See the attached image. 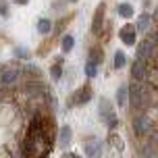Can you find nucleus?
Returning a JSON list of instances; mask_svg holds the SVG:
<instances>
[{
  "label": "nucleus",
  "instance_id": "obj_1",
  "mask_svg": "<svg viewBox=\"0 0 158 158\" xmlns=\"http://www.w3.org/2000/svg\"><path fill=\"white\" fill-rule=\"evenodd\" d=\"M56 137L58 129L52 114L42 110L33 112L21 142V158H48L54 150Z\"/></svg>",
  "mask_w": 158,
  "mask_h": 158
},
{
  "label": "nucleus",
  "instance_id": "obj_2",
  "mask_svg": "<svg viewBox=\"0 0 158 158\" xmlns=\"http://www.w3.org/2000/svg\"><path fill=\"white\" fill-rule=\"evenodd\" d=\"M133 135L135 139H139V137H150V133L154 131V127H152V121L146 114H133Z\"/></svg>",
  "mask_w": 158,
  "mask_h": 158
},
{
  "label": "nucleus",
  "instance_id": "obj_3",
  "mask_svg": "<svg viewBox=\"0 0 158 158\" xmlns=\"http://www.w3.org/2000/svg\"><path fill=\"white\" fill-rule=\"evenodd\" d=\"M156 46H158V33L156 35H150V38H143L142 42H139V46H137V60H148L150 58V54L156 50Z\"/></svg>",
  "mask_w": 158,
  "mask_h": 158
},
{
  "label": "nucleus",
  "instance_id": "obj_4",
  "mask_svg": "<svg viewBox=\"0 0 158 158\" xmlns=\"http://www.w3.org/2000/svg\"><path fill=\"white\" fill-rule=\"evenodd\" d=\"M100 117H102V121L110 127V129H114V127L118 125V118H117V114H114V110H112V104H110V100H106V98L100 100Z\"/></svg>",
  "mask_w": 158,
  "mask_h": 158
},
{
  "label": "nucleus",
  "instance_id": "obj_5",
  "mask_svg": "<svg viewBox=\"0 0 158 158\" xmlns=\"http://www.w3.org/2000/svg\"><path fill=\"white\" fill-rule=\"evenodd\" d=\"M89 98H92V87H89V83L87 85H83V87H79L77 92L71 96V106L75 104V106H81V104H85V102H89Z\"/></svg>",
  "mask_w": 158,
  "mask_h": 158
},
{
  "label": "nucleus",
  "instance_id": "obj_6",
  "mask_svg": "<svg viewBox=\"0 0 158 158\" xmlns=\"http://www.w3.org/2000/svg\"><path fill=\"white\" fill-rule=\"evenodd\" d=\"M146 73H148L146 63L135 58V60H133V67H131V79H133V81H137V83H142L143 79H146Z\"/></svg>",
  "mask_w": 158,
  "mask_h": 158
},
{
  "label": "nucleus",
  "instance_id": "obj_7",
  "mask_svg": "<svg viewBox=\"0 0 158 158\" xmlns=\"http://www.w3.org/2000/svg\"><path fill=\"white\" fill-rule=\"evenodd\" d=\"M135 25H123V29H121V40H123V44L125 46H133L135 44Z\"/></svg>",
  "mask_w": 158,
  "mask_h": 158
},
{
  "label": "nucleus",
  "instance_id": "obj_8",
  "mask_svg": "<svg viewBox=\"0 0 158 158\" xmlns=\"http://www.w3.org/2000/svg\"><path fill=\"white\" fill-rule=\"evenodd\" d=\"M104 4H100V6L96 8V15H94V23H92V33L94 35H98V33L102 31V23H104Z\"/></svg>",
  "mask_w": 158,
  "mask_h": 158
},
{
  "label": "nucleus",
  "instance_id": "obj_9",
  "mask_svg": "<svg viewBox=\"0 0 158 158\" xmlns=\"http://www.w3.org/2000/svg\"><path fill=\"white\" fill-rule=\"evenodd\" d=\"M71 142V127H60V131H58V137H56V143L60 146V148H67Z\"/></svg>",
  "mask_w": 158,
  "mask_h": 158
},
{
  "label": "nucleus",
  "instance_id": "obj_10",
  "mask_svg": "<svg viewBox=\"0 0 158 158\" xmlns=\"http://www.w3.org/2000/svg\"><path fill=\"white\" fill-rule=\"evenodd\" d=\"M108 143H110L117 152H123V148H125V142H123V137H121L117 131H112V133L108 135Z\"/></svg>",
  "mask_w": 158,
  "mask_h": 158
},
{
  "label": "nucleus",
  "instance_id": "obj_11",
  "mask_svg": "<svg viewBox=\"0 0 158 158\" xmlns=\"http://www.w3.org/2000/svg\"><path fill=\"white\" fill-rule=\"evenodd\" d=\"M127 102H129V87L121 85L117 89V104L118 106H127Z\"/></svg>",
  "mask_w": 158,
  "mask_h": 158
},
{
  "label": "nucleus",
  "instance_id": "obj_12",
  "mask_svg": "<svg viewBox=\"0 0 158 158\" xmlns=\"http://www.w3.org/2000/svg\"><path fill=\"white\" fill-rule=\"evenodd\" d=\"M100 148H102V143H100V142H92V143H87V146H85L87 156H89V158H98V156H100Z\"/></svg>",
  "mask_w": 158,
  "mask_h": 158
},
{
  "label": "nucleus",
  "instance_id": "obj_13",
  "mask_svg": "<svg viewBox=\"0 0 158 158\" xmlns=\"http://www.w3.org/2000/svg\"><path fill=\"white\" fill-rule=\"evenodd\" d=\"M87 60H89V63H94L96 67H98V64L104 60L102 50H100V48H92V50H89V58H87Z\"/></svg>",
  "mask_w": 158,
  "mask_h": 158
},
{
  "label": "nucleus",
  "instance_id": "obj_14",
  "mask_svg": "<svg viewBox=\"0 0 158 158\" xmlns=\"http://www.w3.org/2000/svg\"><path fill=\"white\" fill-rule=\"evenodd\" d=\"M148 25H150V15H139V21H137V25H135V31L143 33L146 29H148Z\"/></svg>",
  "mask_w": 158,
  "mask_h": 158
},
{
  "label": "nucleus",
  "instance_id": "obj_15",
  "mask_svg": "<svg viewBox=\"0 0 158 158\" xmlns=\"http://www.w3.org/2000/svg\"><path fill=\"white\" fill-rule=\"evenodd\" d=\"M118 15L125 17V19L133 17V6H131V4H121V6H118Z\"/></svg>",
  "mask_w": 158,
  "mask_h": 158
},
{
  "label": "nucleus",
  "instance_id": "obj_16",
  "mask_svg": "<svg viewBox=\"0 0 158 158\" xmlns=\"http://www.w3.org/2000/svg\"><path fill=\"white\" fill-rule=\"evenodd\" d=\"M50 75H52V79H60V75H63V63H60V60L52 64V69H50Z\"/></svg>",
  "mask_w": 158,
  "mask_h": 158
},
{
  "label": "nucleus",
  "instance_id": "obj_17",
  "mask_svg": "<svg viewBox=\"0 0 158 158\" xmlns=\"http://www.w3.org/2000/svg\"><path fill=\"white\" fill-rule=\"evenodd\" d=\"M73 44H75L73 35H64V38H63V52H69V50L73 48Z\"/></svg>",
  "mask_w": 158,
  "mask_h": 158
},
{
  "label": "nucleus",
  "instance_id": "obj_18",
  "mask_svg": "<svg viewBox=\"0 0 158 158\" xmlns=\"http://www.w3.org/2000/svg\"><path fill=\"white\" fill-rule=\"evenodd\" d=\"M38 29H40V33L46 35V33L50 31V21H48V19H42V21L38 23Z\"/></svg>",
  "mask_w": 158,
  "mask_h": 158
},
{
  "label": "nucleus",
  "instance_id": "obj_19",
  "mask_svg": "<svg viewBox=\"0 0 158 158\" xmlns=\"http://www.w3.org/2000/svg\"><path fill=\"white\" fill-rule=\"evenodd\" d=\"M96 73H98V69H96V64L87 60V64H85V75H87L89 79H92V77H96Z\"/></svg>",
  "mask_w": 158,
  "mask_h": 158
},
{
  "label": "nucleus",
  "instance_id": "obj_20",
  "mask_svg": "<svg viewBox=\"0 0 158 158\" xmlns=\"http://www.w3.org/2000/svg\"><path fill=\"white\" fill-rule=\"evenodd\" d=\"M123 64H125V54L123 52H117L114 54V69H121Z\"/></svg>",
  "mask_w": 158,
  "mask_h": 158
},
{
  "label": "nucleus",
  "instance_id": "obj_21",
  "mask_svg": "<svg viewBox=\"0 0 158 158\" xmlns=\"http://www.w3.org/2000/svg\"><path fill=\"white\" fill-rule=\"evenodd\" d=\"M0 158H10V152L4 150V148H0Z\"/></svg>",
  "mask_w": 158,
  "mask_h": 158
},
{
  "label": "nucleus",
  "instance_id": "obj_22",
  "mask_svg": "<svg viewBox=\"0 0 158 158\" xmlns=\"http://www.w3.org/2000/svg\"><path fill=\"white\" fill-rule=\"evenodd\" d=\"M63 158H81V156H79V154H75V152H67Z\"/></svg>",
  "mask_w": 158,
  "mask_h": 158
},
{
  "label": "nucleus",
  "instance_id": "obj_23",
  "mask_svg": "<svg viewBox=\"0 0 158 158\" xmlns=\"http://www.w3.org/2000/svg\"><path fill=\"white\" fill-rule=\"evenodd\" d=\"M17 2H19V4H25V2H27V0H17Z\"/></svg>",
  "mask_w": 158,
  "mask_h": 158
}]
</instances>
